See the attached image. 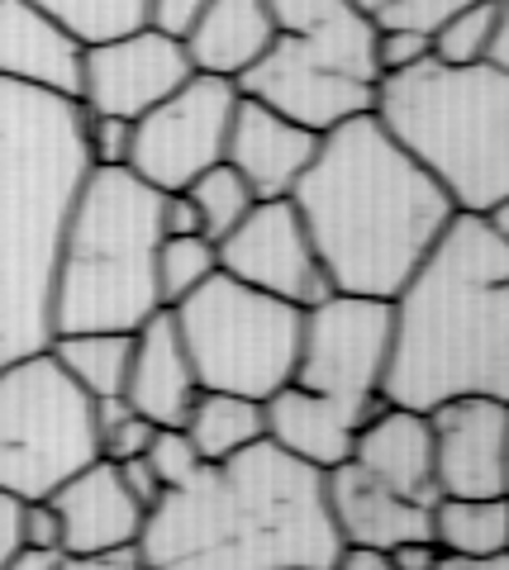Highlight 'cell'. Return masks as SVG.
Segmentation results:
<instances>
[{
  "label": "cell",
  "mask_w": 509,
  "mask_h": 570,
  "mask_svg": "<svg viewBox=\"0 0 509 570\" xmlns=\"http://www.w3.org/2000/svg\"><path fill=\"white\" fill-rule=\"evenodd\" d=\"M462 395L509 400V234L486 214H452L391 295L381 400L429 414Z\"/></svg>",
  "instance_id": "obj_1"
},
{
  "label": "cell",
  "mask_w": 509,
  "mask_h": 570,
  "mask_svg": "<svg viewBox=\"0 0 509 570\" xmlns=\"http://www.w3.org/2000/svg\"><path fill=\"white\" fill-rule=\"evenodd\" d=\"M144 570H329L343 551L324 509V475L272 442L163 490L138 532Z\"/></svg>",
  "instance_id": "obj_2"
},
{
  "label": "cell",
  "mask_w": 509,
  "mask_h": 570,
  "mask_svg": "<svg viewBox=\"0 0 509 570\" xmlns=\"http://www.w3.org/2000/svg\"><path fill=\"white\" fill-rule=\"evenodd\" d=\"M333 291L391 299L452 224V200L372 115L320 134L291 190Z\"/></svg>",
  "instance_id": "obj_3"
},
{
  "label": "cell",
  "mask_w": 509,
  "mask_h": 570,
  "mask_svg": "<svg viewBox=\"0 0 509 570\" xmlns=\"http://www.w3.org/2000/svg\"><path fill=\"white\" fill-rule=\"evenodd\" d=\"M81 176V105L0 81V366L52 337V257Z\"/></svg>",
  "instance_id": "obj_4"
},
{
  "label": "cell",
  "mask_w": 509,
  "mask_h": 570,
  "mask_svg": "<svg viewBox=\"0 0 509 570\" xmlns=\"http://www.w3.org/2000/svg\"><path fill=\"white\" fill-rule=\"evenodd\" d=\"M372 119L414 157L458 214L509 205V71L414 62L376 81Z\"/></svg>",
  "instance_id": "obj_5"
},
{
  "label": "cell",
  "mask_w": 509,
  "mask_h": 570,
  "mask_svg": "<svg viewBox=\"0 0 509 570\" xmlns=\"http://www.w3.org/2000/svg\"><path fill=\"white\" fill-rule=\"evenodd\" d=\"M157 200L129 167H86L52 257V333H134L163 309Z\"/></svg>",
  "instance_id": "obj_6"
},
{
  "label": "cell",
  "mask_w": 509,
  "mask_h": 570,
  "mask_svg": "<svg viewBox=\"0 0 509 570\" xmlns=\"http://www.w3.org/2000/svg\"><path fill=\"white\" fill-rule=\"evenodd\" d=\"M272 48L234 81L243 96L314 134L372 115L376 100V24L353 0H272Z\"/></svg>",
  "instance_id": "obj_7"
},
{
  "label": "cell",
  "mask_w": 509,
  "mask_h": 570,
  "mask_svg": "<svg viewBox=\"0 0 509 570\" xmlns=\"http://www.w3.org/2000/svg\"><path fill=\"white\" fill-rule=\"evenodd\" d=\"M167 309L200 390L267 400L272 390L291 381L305 309H295L276 295H262L224 272H215Z\"/></svg>",
  "instance_id": "obj_8"
},
{
  "label": "cell",
  "mask_w": 509,
  "mask_h": 570,
  "mask_svg": "<svg viewBox=\"0 0 509 570\" xmlns=\"http://www.w3.org/2000/svg\"><path fill=\"white\" fill-rule=\"evenodd\" d=\"M96 456L91 395L67 381L48 347L0 366V490L43 499Z\"/></svg>",
  "instance_id": "obj_9"
},
{
  "label": "cell",
  "mask_w": 509,
  "mask_h": 570,
  "mask_svg": "<svg viewBox=\"0 0 509 570\" xmlns=\"http://www.w3.org/2000/svg\"><path fill=\"white\" fill-rule=\"evenodd\" d=\"M391 356V299L333 291L301 314V347H295L291 381L314 390L362 423L385 404L381 376Z\"/></svg>",
  "instance_id": "obj_10"
},
{
  "label": "cell",
  "mask_w": 509,
  "mask_h": 570,
  "mask_svg": "<svg viewBox=\"0 0 509 570\" xmlns=\"http://www.w3.org/2000/svg\"><path fill=\"white\" fill-rule=\"evenodd\" d=\"M238 105V86L229 77H190L163 105L134 119L129 171L153 190H186L205 167L224 163V138Z\"/></svg>",
  "instance_id": "obj_11"
},
{
  "label": "cell",
  "mask_w": 509,
  "mask_h": 570,
  "mask_svg": "<svg viewBox=\"0 0 509 570\" xmlns=\"http://www.w3.org/2000/svg\"><path fill=\"white\" fill-rule=\"evenodd\" d=\"M215 253H219L224 276L253 285L262 295L286 299L295 309H310V305H320L324 295H333V285L320 266V253H314L291 195L257 200L238 219V228H229V234L215 243Z\"/></svg>",
  "instance_id": "obj_12"
},
{
  "label": "cell",
  "mask_w": 509,
  "mask_h": 570,
  "mask_svg": "<svg viewBox=\"0 0 509 570\" xmlns=\"http://www.w3.org/2000/svg\"><path fill=\"white\" fill-rule=\"evenodd\" d=\"M190 77L182 39H167L163 29L138 24L115 39L81 48V86L77 105L86 115H119L138 119L153 105H163Z\"/></svg>",
  "instance_id": "obj_13"
},
{
  "label": "cell",
  "mask_w": 509,
  "mask_h": 570,
  "mask_svg": "<svg viewBox=\"0 0 509 570\" xmlns=\"http://www.w3.org/2000/svg\"><path fill=\"white\" fill-rule=\"evenodd\" d=\"M438 499H505L509 400L462 395L429 409Z\"/></svg>",
  "instance_id": "obj_14"
},
{
  "label": "cell",
  "mask_w": 509,
  "mask_h": 570,
  "mask_svg": "<svg viewBox=\"0 0 509 570\" xmlns=\"http://www.w3.org/2000/svg\"><path fill=\"white\" fill-rule=\"evenodd\" d=\"M314 148H320V134L314 129H305V124L276 115L272 105L238 91L229 138H224V163L248 181L257 200L291 195L295 181L305 176V167L314 163Z\"/></svg>",
  "instance_id": "obj_15"
},
{
  "label": "cell",
  "mask_w": 509,
  "mask_h": 570,
  "mask_svg": "<svg viewBox=\"0 0 509 570\" xmlns=\"http://www.w3.org/2000/svg\"><path fill=\"white\" fill-rule=\"evenodd\" d=\"M48 504L62 519V557H91V551H119L134 547L144 532V509L134 504L125 490L115 461L96 456L91 466L67 475L58 490L48 494Z\"/></svg>",
  "instance_id": "obj_16"
},
{
  "label": "cell",
  "mask_w": 509,
  "mask_h": 570,
  "mask_svg": "<svg viewBox=\"0 0 509 570\" xmlns=\"http://www.w3.org/2000/svg\"><path fill=\"white\" fill-rule=\"evenodd\" d=\"M324 509L343 547L391 551L395 542L433 538V509L385 490L358 461H343V466L324 471Z\"/></svg>",
  "instance_id": "obj_17"
},
{
  "label": "cell",
  "mask_w": 509,
  "mask_h": 570,
  "mask_svg": "<svg viewBox=\"0 0 509 570\" xmlns=\"http://www.w3.org/2000/svg\"><path fill=\"white\" fill-rule=\"evenodd\" d=\"M81 39L33 0H0V81L77 100Z\"/></svg>",
  "instance_id": "obj_18"
},
{
  "label": "cell",
  "mask_w": 509,
  "mask_h": 570,
  "mask_svg": "<svg viewBox=\"0 0 509 570\" xmlns=\"http://www.w3.org/2000/svg\"><path fill=\"white\" fill-rule=\"evenodd\" d=\"M200 395L190 356L182 347V333L172 324V309L163 305L153 318L134 328V356H129V381L125 400L134 414H144L157 428H182L190 400Z\"/></svg>",
  "instance_id": "obj_19"
},
{
  "label": "cell",
  "mask_w": 509,
  "mask_h": 570,
  "mask_svg": "<svg viewBox=\"0 0 509 570\" xmlns=\"http://www.w3.org/2000/svg\"><path fill=\"white\" fill-rule=\"evenodd\" d=\"M366 475H376L385 490L414 499V504L433 509L438 504V480H433V438H429V414L400 404H381L372 419L358 428L353 456Z\"/></svg>",
  "instance_id": "obj_20"
},
{
  "label": "cell",
  "mask_w": 509,
  "mask_h": 570,
  "mask_svg": "<svg viewBox=\"0 0 509 570\" xmlns=\"http://www.w3.org/2000/svg\"><path fill=\"white\" fill-rule=\"evenodd\" d=\"M262 428H267V442L281 448L286 456H295L310 471H333L353 456V438L362 419L348 414L343 404H333L314 390L286 381L281 390H272L262 400Z\"/></svg>",
  "instance_id": "obj_21"
},
{
  "label": "cell",
  "mask_w": 509,
  "mask_h": 570,
  "mask_svg": "<svg viewBox=\"0 0 509 570\" xmlns=\"http://www.w3.org/2000/svg\"><path fill=\"white\" fill-rule=\"evenodd\" d=\"M272 0H209L196 24L182 33V48L190 71L238 81L272 48Z\"/></svg>",
  "instance_id": "obj_22"
},
{
  "label": "cell",
  "mask_w": 509,
  "mask_h": 570,
  "mask_svg": "<svg viewBox=\"0 0 509 570\" xmlns=\"http://www.w3.org/2000/svg\"><path fill=\"white\" fill-rule=\"evenodd\" d=\"M429 58L448 67H505L509 71V0H471L429 29Z\"/></svg>",
  "instance_id": "obj_23"
},
{
  "label": "cell",
  "mask_w": 509,
  "mask_h": 570,
  "mask_svg": "<svg viewBox=\"0 0 509 570\" xmlns=\"http://www.w3.org/2000/svg\"><path fill=\"white\" fill-rule=\"evenodd\" d=\"M182 433L200 452V461H224L243 448H257V442H267L262 400L229 395V390H200L182 419Z\"/></svg>",
  "instance_id": "obj_24"
},
{
  "label": "cell",
  "mask_w": 509,
  "mask_h": 570,
  "mask_svg": "<svg viewBox=\"0 0 509 570\" xmlns=\"http://www.w3.org/2000/svg\"><path fill=\"white\" fill-rule=\"evenodd\" d=\"M48 352L52 362L67 371L81 395L91 400H110V395H125V381H129V356H134V333H52L48 337Z\"/></svg>",
  "instance_id": "obj_25"
},
{
  "label": "cell",
  "mask_w": 509,
  "mask_h": 570,
  "mask_svg": "<svg viewBox=\"0 0 509 570\" xmlns=\"http://www.w3.org/2000/svg\"><path fill=\"white\" fill-rule=\"evenodd\" d=\"M433 542L443 557H509L505 499H438Z\"/></svg>",
  "instance_id": "obj_26"
},
{
  "label": "cell",
  "mask_w": 509,
  "mask_h": 570,
  "mask_svg": "<svg viewBox=\"0 0 509 570\" xmlns=\"http://www.w3.org/2000/svg\"><path fill=\"white\" fill-rule=\"evenodd\" d=\"M186 200L196 205V214H200V234L209 243H219L229 228H238L243 214L257 205V195L248 190V181H243L229 163H215L186 186Z\"/></svg>",
  "instance_id": "obj_27"
},
{
  "label": "cell",
  "mask_w": 509,
  "mask_h": 570,
  "mask_svg": "<svg viewBox=\"0 0 509 570\" xmlns=\"http://www.w3.org/2000/svg\"><path fill=\"white\" fill-rule=\"evenodd\" d=\"M219 272V253L205 234H177L157 243V299L177 305L196 285H205Z\"/></svg>",
  "instance_id": "obj_28"
},
{
  "label": "cell",
  "mask_w": 509,
  "mask_h": 570,
  "mask_svg": "<svg viewBox=\"0 0 509 570\" xmlns=\"http://www.w3.org/2000/svg\"><path fill=\"white\" fill-rule=\"evenodd\" d=\"M62 29H72L81 43H100L115 33H129L148 20V0H33Z\"/></svg>",
  "instance_id": "obj_29"
},
{
  "label": "cell",
  "mask_w": 509,
  "mask_h": 570,
  "mask_svg": "<svg viewBox=\"0 0 509 570\" xmlns=\"http://www.w3.org/2000/svg\"><path fill=\"white\" fill-rule=\"evenodd\" d=\"M144 461H148V471L157 475V485H163V490L186 485V480L205 466L200 452L190 448V438L182 433V428H153V438L144 448Z\"/></svg>",
  "instance_id": "obj_30"
},
{
  "label": "cell",
  "mask_w": 509,
  "mask_h": 570,
  "mask_svg": "<svg viewBox=\"0 0 509 570\" xmlns=\"http://www.w3.org/2000/svg\"><path fill=\"white\" fill-rule=\"evenodd\" d=\"M81 148H86V167H129L134 119H119V115H86V110H81Z\"/></svg>",
  "instance_id": "obj_31"
},
{
  "label": "cell",
  "mask_w": 509,
  "mask_h": 570,
  "mask_svg": "<svg viewBox=\"0 0 509 570\" xmlns=\"http://www.w3.org/2000/svg\"><path fill=\"white\" fill-rule=\"evenodd\" d=\"M376 29H433L443 14L471 6V0H353Z\"/></svg>",
  "instance_id": "obj_32"
},
{
  "label": "cell",
  "mask_w": 509,
  "mask_h": 570,
  "mask_svg": "<svg viewBox=\"0 0 509 570\" xmlns=\"http://www.w3.org/2000/svg\"><path fill=\"white\" fill-rule=\"evenodd\" d=\"M153 428L157 423H148L144 414H119L115 423H105L100 433H96V442H100V456L105 461H125V456H144V448H148V438H153Z\"/></svg>",
  "instance_id": "obj_33"
},
{
  "label": "cell",
  "mask_w": 509,
  "mask_h": 570,
  "mask_svg": "<svg viewBox=\"0 0 509 570\" xmlns=\"http://www.w3.org/2000/svg\"><path fill=\"white\" fill-rule=\"evenodd\" d=\"M429 58V33L424 29H376V71H405Z\"/></svg>",
  "instance_id": "obj_34"
},
{
  "label": "cell",
  "mask_w": 509,
  "mask_h": 570,
  "mask_svg": "<svg viewBox=\"0 0 509 570\" xmlns=\"http://www.w3.org/2000/svg\"><path fill=\"white\" fill-rule=\"evenodd\" d=\"M20 532H25V547H43V551H62V519L58 509L43 499H25L20 509Z\"/></svg>",
  "instance_id": "obj_35"
},
{
  "label": "cell",
  "mask_w": 509,
  "mask_h": 570,
  "mask_svg": "<svg viewBox=\"0 0 509 570\" xmlns=\"http://www.w3.org/2000/svg\"><path fill=\"white\" fill-rule=\"evenodd\" d=\"M209 6V0H148V20L153 29H163L167 39H182V33L196 24V14Z\"/></svg>",
  "instance_id": "obj_36"
},
{
  "label": "cell",
  "mask_w": 509,
  "mask_h": 570,
  "mask_svg": "<svg viewBox=\"0 0 509 570\" xmlns=\"http://www.w3.org/2000/svg\"><path fill=\"white\" fill-rule=\"evenodd\" d=\"M157 224H163V238L200 234V214L186 200V190H163V200H157Z\"/></svg>",
  "instance_id": "obj_37"
},
{
  "label": "cell",
  "mask_w": 509,
  "mask_h": 570,
  "mask_svg": "<svg viewBox=\"0 0 509 570\" xmlns=\"http://www.w3.org/2000/svg\"><path fill=\"white\" fill-rule=\"evenodd\" d=\"M115 466H119V480H125V490L134 494V504L148 513V509L157 504V494H163L157 475L148 471V461H144V456H125V461H115Z\"/></svg>",
  "instance_id": "obj_38"
},
{
  "label": "cell",
  "mask_w": 509,
  "mask_h": 570,
  "mask_svg": "<svg viewBox=\"0 0 509 570\" xmlns=\"http://www.w3.org/2000/svg\"><path fill=\"white\" fill-rule=\"evenodd\" d=\"M20 509H25V499H20V494H6V490H0V570H6V561L25 547Z\"/></svg>",
  "instance_id": "obj_39"
},
{
  "label": "cell",
  "mask_w": 509,
  "mask_h": 570,
  "mask_svg": "<svg viewBox=\"0 0 509 570\" xmlns=\"http://www.w3.org/2000/svg\"><path fill=\"white\" fill-rule=\"evenodd\" d=\"M58 570H144L138 547H119V551H91V557H62Z\"/></svg>",
  "instance_id": "obj_40"
},
{
  "label": "cell",
  "mask_w": 509,
  "mask_h": 570,
  "mask_svg": "<svg viewBox=\"0 0 509 570\" xmlns=\"http://www.w3.org/2000/svg\"><path fill=\"white\" fill-rule=\"evenodd\" d=\"M385 557H391L395 570H433L443 551H438L433 538H410V542H395L391 551H385Z\"/></svg>",
  "instance_id": "obj_41"
},
{
  "label": "cell",
  "mask_w": 509,
  "mask_h": 570,
  "mask_svg": "<svg viewBox=\"0 0 509 570\" xmlns=\"http://www.w3.org/2000/svg\"><path fill=\"white\" fill-rule=\"evenodd\" d=\"M329 570H395L385 551H372V547H343L339 557H333Z\"/></svg>",
  "instance_id": "obj_42"
},
{
  "label": "cell",
  "mask_w": 509,
  "mask_h": 570,
  "mask_svg": "<svg viewBox=\"0 0 509 570\" xmlns=\"http://www.w3.org/2000/svg\"><path fill=\"white\" fill-rule=\"evenodd\" d=\"M62 551H43V547H20L14 557L6 561V570H58Z\"/></svg>",
  "instance_id": "obj_43"
},
{
  "label": "cell",
  "mask_w": 509,
  "mask_h": 570,
  "mask_svg": "<svg viewBox=\"0 0 509 570\" xmlns=\"http://www.w3.org/2000/svg\"><path fill=\"white\" fill-rule=\"evenodd\" d=\"M433 570H509V557H438Z\"/></svg>",
  "instance_id": "obj_44"
},
{
  "label": "cell",
  "mask_w": 509,
  "mask_h": 570,
  "mask_svg": "<svg viewBox=\"0 0 509 570\" xmlns=\"http://www.w3.org/2000/svg\"><path fill=\"white\" fill-rule=\"evenodd\" d=\"M291 570H305V566H291Z\"/></svg>",
  "instance_id": "obj_45"
}]
</instances>
